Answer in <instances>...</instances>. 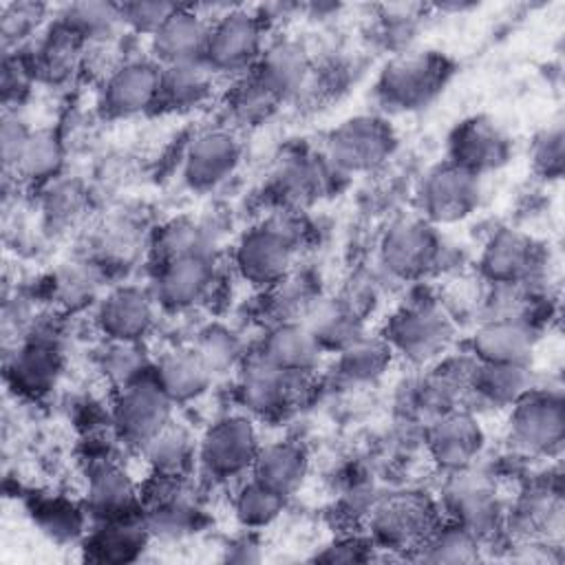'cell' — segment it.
<instances>
[{"instance_id":"bcb514c9","label":"cell","mask_w":565,"mask_h":565,"mask_svg":"<svg viewBox=\"0 0 565 565\" xmlns=\"http://www.w3.org/2000/svg\"><path fill=\"white\" fill-rule=\"evenodd\" d=\"M536 163L545 172H558L563 163V135L561 128L550 130L536 146Z\"/></svg>"},{"instance_id":"b9f144b4","label":"cell","mask_w":565,"mask_h":565,"mask_svg":"<svg viewBox=\"0 0 565 565\" xmlns=\"http://www.w3.org/2000/svg\"><path fill=\"white\" fill-rule=\"evenodd\" d=\"M280 183L285 188L287 196L305 201V199L316 196L322 190L324 177H322V170L318 163L300 161L285 170V174L280 177Z\"/></svg>"},{"instance_id":"4dcf8cb0","label":"cell","mask_w":565,"mask_h":565,"mask_svg":"<svg viewBox=\"0 0 565 565\" xmlns=\"http://www.w3.org/2000/svg\"><path fill=\"white\" fill-rule=\"evenodd\" d=\"M82 42L84 40H79L75 33H71L66 26L60 24L40 44L33 71H40L51 82H62L79 64V60H82Z\"/></svg>"},{"instance_id":"7c38bea8","label":"cell","mask_w":565,"mask_h":565,"mask_svg":"<svg viewBox=\"0 0 565 565\" xmlns=\"http://www.w3.org/2000/svg\"><path fill=\"white\" fill-rule=\"evenodd\" d=\"M214 265L210 252H192L163 260L157 296L170 309H190L205 298L212 287Z\"/></svg>"},{"instance_id":"d590c367","label":"cell","mask_w":565,"mask_h":565,"mask_svg":"<svg viewBox=\"0 0 565 565\" xmlns=\"http://www.w3.org/2000/svg\"><path fill=\"white\" fill-rule=\"evenodd\" d=\"M278 102L280 99L256 75L236 82L234 90L227 95L230 113L243 124L260 121L274 110Z\"/></svg>"},{"instance_id":"cb8c5ba5","label":"cell","mask_w":565,"mask_h":565,"mask_svg":"<svg viewBox=\"0 0 565 565\" xmlns=\"http://www.w3.org/2000/svg\"><path fill=\"white\" fill-rule=\"evenodd\" d=\"M534 245L527 236L512 230H501L488 243L481 267L490 280L508 285L527 276L534 267Z\"/></svg>"},{"instance_id":"8d00e7d4","label":"cell","mask_w":565,"mask_h":565,"mask_svg":"<svg viewBox=\"0 0 565 565\" xmlns=\"http://www.w3.org/2000/svg\"><path fill=\"white\" fill-rule=\"evenodd\" d=\"M391 360V347L382 340L358 338L342 349V373L351 380H371L384 371Z\"/></svg>"},{"instance_id":"ac0fdd59","label":"cell","mask_w":565,"mask_h":565,"mask_svg":"<svg viewBox=\"0 0 565 565\" xmlns=\"http://www.w3.org/2000/svg\"><path fill=\"white\" fill-rule=\"evenodd\" d=\"M307 51L291 40L276 42L263 51L256 62L254 75L278 97H289L298 93L309 77Z\"/></svg>"},{"instance_id":"ab89813d","label":"cell","mask_w":565,"mask_h":565,"mask_svg":"<svg viewBox=\"0 0 565 565\" xmlns=\"http://www.w3.org/2000/svg\"><path fill=\"white\" fill-rule=\"evenodd\" d=\"M141 545V534L132 525L104 527L93 541L97 561H128Z\"/></svg>"},{"instance_id":"ffe728a7","label":"cell","mask_w":565,"mask_h":565,"mask_svg":"<svg viewBox=\"0 0 565 565\" xmlns=\"http://www.w3.org/2000/svg\"><path fill=\"white\" fill-rule=\"evenodd\" d=\"M212 380V371L194 349L166 353L157 364L154 382L170 402H188L199 397Z\"/></svg>"},{"instance_id":"83f0119b","label":"cell","mask_w":565,"mask_h":565,"mask_svg":"<svg viewBox=\"0 0 565 565\" xmlns=\"http://www.w3.org/2000/svg\"><path fill=\"white\" fill-rule=\"evenodd\" d=\"M86 499L93 512L102 516H119L132 505L135 486L121 468L102 463L88 477Z\"/></svg>"},{"instance_id":"9c48e42d","label":"cell","mask_w":565,"mask_h":565,"mask_svg":"<svg viewBox=\"0 0 565 565\" xmlns=\"http://www.w3.org/2000/svg\"><path fill=\"white\" fill-rule=\"evenodd\" d=\"M439 241L428 221L402 218L382 241V260L397 276H419L437 258Z\"/></svg>"},{"instance_id":"f6af8a7d","label":"cell","mask_w":565,"mask_h":565,"mask_svg":"<svg viewBox=\"0 0 565 565\" xmlns=\"http://www.w3.org/2000/svg\"><path fill=\"white\" fill-rule=\"evenodd\" d=\"M26 137H29V130L22 126V121H18V117H4L0 141H2V159L7 168H13Z\"/></svg>"},{"instance_id":"d6986e66","label":"cell","mask_w":565,"mask_h":565,"mask_svg":"<svg viewBox=\"0 0 565 565\" xmlns=\"http://www.w3.org/2000/svg\"><path fill=\"white\" fill-rule=\"evenodd\" d=\"M483 441L479 424L466 413H452L435 424L430 433L433 457L450 470H466Z\"/></svg>"},{"instance_id":"603a6c76","label":"cell","mask_w":565,"mask_h":565,"mask_svg":"<svg viewBox=\"0 0 565 565\" xmlns=\"http://www.w3.org/2000/svg\"><path fill=\"white\" fill-rule=\"evenodd\" d=\"M252 470L258 483L287 497L302 483L307 475V457L300 446L276 441L258 450Z\"/></svg>"},{"instance_id":"484cf974","label":"cell","mask_w":565,"mask_h":565,"mask_svg":"<svg viewBox=\"0 0 565 565\" xmlns=\"http://www.w3.org/2000/svg\"><path fill=\"white\" fill-rule=\"evenodd\" d=\"M212 82L214 71L203 60L161 66L159 102L177 110L196 108L210 97Z\"/></svg>"},{"instance_id":"ee69618b","label":"cell","mask_w":565,"mask_h":565,"mask_svg":"<svg viewBox=\"0 0 565 565\" xmlns=\"http://www.w3.org/2000/svg\"><path fill=\"white\" fill-rule=\"evenodd\" d=\"M203 360L205 364L210 366V371H218L223 366H227L232 360H234V353H236V344L234 340L225 333V331H207L199 347L194 349Z\"/></svg>"},{"instance_id":"7bdbcfd3","label":"cell","mask_w":565,"mask_h":565,"mask_svg":"<svg viewBox=\"0 0 565 565\" xmlns=\"http://www.w3.org/2000/svg\"><path fill=\"white\" fill-rule=\"evenodd\" d=\"M179 4H170V2H128V4H119L121 9V22L130 24L137 31H146L150 35H154V31L172 15V11Z\"/></svg>"},{"instance_id":"836d02e7","label":"cell","mask_w":565,"mask_h":565,"mask_svg":"<svg viewBox=\"0 0 565 565\" xmlns=\"http://www.w3.org/2000/svg\"><path fill=\"white\" fill-rule=\"evenodd\" d=\"M475 388L490 402L514 404L527 393V371L523 364H483L475 375Z\"/></svg>"},{"instance_id":"d4e9b609","label":"cell","mask_w":565,"mask_h":565,"mask_svg":"<svg viewBox=\"0 0 565 565\" xmlns=\"http://www.w3.org/2000/svg\"><path fill=\"white\" fill-rule=\"evenodd\" d=\"M452 150H455L452 163L477 174L479 170L499 166L508 154V143H505V137L490 121L475 119L463 124L457 130Z\"/></svg>"},{"instance_id":"277c9868","label":"cell","mask_w":565,"mask_h":565,"mask_svg":"<svg viewBox=\"0 0 565 565\" xmlns=\"http://www.w3.org/2000/svg\"><path fill=\"white\" fill-rule=\"evenodd\" d=\"M391 128L377 117H355L344 121L329 139V159L347 172L371 170L382 163L393 148Z\"/></svg>"},{"instance_id":"e0dca14e","label":"cell","mask_w":565,"mask_h":565,"mask_svg":"<svg viewBox=\"0 0 565 565\" xmlns=\"http://www.w3.org/2000/svg\"><path fill=\"white\" fill-rule=\"evenodd\" d=\"M534 347L530 327L514 318L481 324L472 338L475 355L483 364H525Z\"/></svg>"},{"instance_id":"4fadbf2b","label":"cell","mask_w":565,"mask_h":565,"mask_svg":"<svg viewBox=\"0 0 565 565\" xmlns=\"http://www.w3.org/2000/svg\"><path fill=\"white\" fill-rule=\"evenodd\" d=\"M512 437L525 450L545 452L561 444L565 430L563 402L552 395H523L514 402Z\"/></svg>"},{"instance_id":"44dd1931","label":"cell","mask_w":565,"mask_h":565,"mask_svg":"<svg viewBox=\"0 0 565 565\" xmlns=\"http://www.w3.org/2000/svg\"><path fill=\"white\" fill-rule=\"evenodd\" d=\"M263 355L278 369L294 375H302L318 362L320 342L316 340L307 324L282 322L267 335Z\"/></svg>"},{"instance_id":"4316f807","label":"cell","mask_w":565,"mask_h":565,"mask_svg":"<svg viewBox=\"0 0 565 565\" xmlns=\"http://www.w3.org/2000/svg\"><path fill=\"white\" fill-rule=\"evenodd\" d=\"M448 499L459 516V523L468 527L472 534L494 523L497 501L483 479H477L472 475H463V470H457V481L450 486Z\"/></svg>"},{"instance_id":"7402d4cb","label":"cell","mask_w":565,"mask_h":565,"mask_svg":"<svg viewBox=\"0 0 565 565\" xmlns=\"http://www.w3.org/2000/svg\"><path fill=\"white\" fill-rule=\"evenodd\" d=\"M291 377L294 373L278 369L260 353L258 358H252L243 369V375H241L243 402L258 413L278 411L291 395V386H294Z\"/></svg>"},{"instance_id":"6da1fadb","label":"cell","mask_w":565,"mask_h":565,"mask_svg":"<svg viewBox=\"0 0 565 565\" xmlns=\"http://www.w3.org/2000/svg\"><path fill=\"white\" fill-rule=\"evenodd\" d=\"M263 55V24L258 15L236 9L210 22L203 62L216 73H238Z\"/></svg>"},{"instance_id":"5bb4252c","label":"cell","mask_w":565,"mask_h":565,"mask_svg":"<svg viewBox=\"0 0 565 565\" xmlns=\"http://www.w3.org/2000/svg\"><path fill=\"white\" fill-rule=\"evenodd\" d=\"M154 322L152 300L137 287H121L110 291L97 311L99 329L115 342L135 344Z\"/></svg>"},{"instance_id":"3957f363","label":"cell","mask_w":565,"mask_h":565,"mask_svg":"<svg viewBox=\"0 0 565 565\" xmlns=\"http://www.w3.org/2000/svg\"><path fill=\"white\" fill-rule=\"evenodd\" d=\"M479 201L477 174L446 163L435 168L422 183L419 205L428 223H452L468 216Z\"/></svg>"},{"instance_id":"8992f818","label":"cell","mask_w":565,"mask_h":565,"mask_svg":"<svg viewBox=\"0 0 565 565\" xmlns=\"http://www.w3.org/2000/svg\"><path fill=\"white\" fill-rule=\"evenodd\" d=\"M258 435L249 419L225 417L218 419L201 439V461L218 477H232L252 468L258 455Z\"/></svg>"},{"instance_id":"5b68a950","label":"cell","mask_w":565,"mask_h":565,"mask_svg":"<svg viewBox=\"0 0 565 565\" xmlns=\"http://www.w3.org/2000/svg\"><path fill=\"white\" fill-rule=\"evenodd\" d=\"M170 404L154 380H132L115 402V424L128 441L143 446L170 422Z\"/></svg>"},{"instance_id":"60d3db41","label":"cell","mask_w":565,"mask_h":565,"mask_svg":"<svg viewBox=\"0 0 565 565\" xmlns=\"http://www.w3.org/2000/svg\"><path fill=\"white\" fill-rule=\"evenodd\" d=\"M44 9L33 2H11L2 7L0 33L4 44L29 38V33L40 24Z\"/></svg>"},{"instance_id":"7dc6e473","label":"cell","mask_w":565,"mask_h":565,"mask_svg":"<svg viewBox=\"0 0 565 565\" xmlns=\"http://www.w3.org/2000/svg\"><path fill=\"white\" fill-rule=\"evenodd\" d=\"M29 66L18 60V57H4V64H2V93H4V99L9 102V97H18L20 93L26 90V84H29Z\"/></svg>"},{"instance_id":"1f68e13d","label":"cell","mask_w":565,"mask_h":565,"mask_svg":"<svg viewBox=\"0 0 565 565\" xmlns=\"http://www.w3.org/2000/svg\"><path fill=\"white\" fill-rule=\"evenodd\" d=\"M62 159H64V152L57 137L49 130H35V132H29L13 163V170L26 179H49L57 174Z\"/></svg>"},{"instance_id":"f35d334b","label":"cell","mask_w":565,"mask_h":565,"mask_svg":"<svg viewBox=\"0 0 565 565\" xmlns=\"http://www.w3.org/2000/svg\"><path fill=\"white\" fill-rule=\"evenodd\" d=\"M428 550V561L441 563H459L477 558V534H472L461 523L446 530H435L430 539L424 543Z\"/></svg>"},{"instance_id":"f1b7e54d","label":"cell","mask_w":565,"mask_h":565,"mask_svg":"<svg viewBox=\"0 0 565 565\" xmlns=\"http://www.w3.org/2000/svg\"><path fill=\"white\" fill-rule=\"evenodd\" d=\"M143 455L157 475L181 477L192 459V439L183 426L172 419L154 433L143 446Z\"/></svg>"},{"instance_id":"9a60e30c","label":"cell","mask_w":565,"mask_h":565,"mask_svg":"<svg viewBox=\"0 0 565 565\" xmlns=\"http://www.w3.org/2000/svg\"><path fill=\"white\" fill-rule=\"evenodd\" d=\"M207 33L210 22L188 7H177L172 15L154 31V35H150L154 57L163 66L203 60Z\"/></svg>"},{"instance_id":"e575fe53","label":"cell","mask_w":565,"mask_h":565,"mask_svg":"<svg viewBox=\"0 0 565 565\" xmlns=\"http://www.w3.org/2000/svg\"><path fill=\"white\" fill-rule=\"evenodd\" d=\"M307 327L311 329V333L316 335V340L329 347H349L353 340H358L360 335H355V318L353 313L342 307L340 302H324V305H316L311 311V320L307 322Z\"/></svg>"},{"instance_id":"f546056e","label":"cell","mask_w":565,"mask_h":565,"mask_svg":"<svg viewBox=\"0 0 565 565\" xmlns=\"http://www.w3.org/2000/svg\"><path fill=\"white\" fill-rule=\"evenodd\" d=\"M121 22V9L110 2H75L62 13L60 24L79 40L104 42Z\"/></svg>"},{"instance_id":"8fae6325","label":"cell","mask_w":565,"mask_h":565,"mask_svg":"<svg viewBox=\"0 0 565 565\" xmlns=\"http://www.w3.org/2000/svg\"><path fill=\"white\" fill-rule=\"evenodd\" d=\"M444 77V64L430 55H404L393 60L380 82L384 97L402 108L419 106L428 102Z\"/></svg>"},{"instance_id":"d6a6232c","label":"cell","mask_w":565,"mask_h":565,"mask_svg":"<svg viewBox=\"0 0 565 565\" xmlns=\"http://www.w3.org/2000/svg\"><path fill=\"white\" fill-rule=\"evenodd\" d=\"M11 371L18 386L29 393H42L55 384L60 360L51 347L31 344L15 355Z\"/></svg>"},{"instance_id":"7a4b0ae2","label":"cell","mask_w":565,"mask_h":565,"mask_svg":"<svg viewBox=\"0 0 565 565\" xmlns=\"http://www.w3.org/2000/svg\"><path fill=\"white\" fill-rule=\"evenodd\" d=\"M294 260V236L280 225H263L247 232L236 247V267L254 285H278Z\"/></svg>"},{"instance_id":"ba28073f","label":"cell","mask_w":565,"mask_h":565,"mask_svg":"<svg viewBox=\"0 0 565 565\" xmlns=\"http://www.w3.org/2000/svg\"><path fill=\"white\" fill-rule=\"evenodd\" d=\"M161 66L148 60L119 64L104 82V106L108 113L130 117L159 104Z\"/></svg>"},{"instance_id":"30bf717a","label":"cell","mask_w":565,"mask_h":565,"mask_svg":"<svg viewBox=\"0 0 565 565\" xmlns=\"http://www.w3.org/2000/svg\"><path fill=\"white\" fill-rule=\"evenodd\" d=\"M241 159V146L230 130L210 128L194 137L185 152L183 177L192 188L207 190L223 183Z\"/></svg>"},{"instance_id":"52a82bcc","label":"cell","mask_w":565,"mask_h":565,"mask_svg":"<svg viewBox=\"0 0 565 565\" xmlns=\"http://www.w3.org/2000/svg\"><path fill=\"white\" fill-rule=\"evenodd\" d=\"M377 539L393 550L419 547L435 532L433 508L415 494L393 497L382 503L373 516Z\"/></svg>"},{"instance_id":"2e32d148","label":"cell","mask_w":565,"mask_h":565,"mask_svg":"<svg viewBox=\"0 0 565 565\" xmlns=\"http://www.w3.org/2000/svg\"><path fill=\"white\" fill-rule=\"evenodd\" d=\"M450 338V327L444 313L435 307H413L399 313L391 327V340L397 349L415 360L435 355Z\"/></svg>"},{"instance_id":"74e56055","label":"cell","mask_w":565,"mask_h":565,"mask_svg":"<svg viewBox=\"0 0 565 565\" xmlns=\"http://www.w3.org/2000/svg\"><path fill=\"white\" fill-rule=\"evenodd\" d=\"M285 497L252 479L236 497V516L245 525H267L282 510Z\"/></svg>"}]
</instances>
